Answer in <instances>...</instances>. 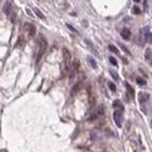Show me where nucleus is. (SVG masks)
<instances>
[{"label": "nucleus", "instance_id": "f257e3e1", "mask_svg": "<svg viewBox=\"0 0 152 152\" xmlns=\"http://www.w3.org/2000/svg\"><path fill=\"white\" fill-rule=\"evenodd\" d=\"M47 49V41L43 38V35H39L38 39V54H37V63L41 60V57L43 56L45 52Z\"/></svg>", "mask_w": 152, "mask_h": 152}, {"label": "nucleus", "instance_id": "f03ea898", "mask_svg": "<svg viewBox=\"0 0 152 152\" xmlns=\"http://www.w3.org/2000/svg\"><path fill=\"white\" fill-rule=\"evenodd\" d=\"M70 63H72V56L70 53L67 48L63 49V64H64V74L69 72L70 69Z\"/></svg>", "mask_w": 152, "mask_h": 152}, {"label": "nucleus", "instance_id": "7ed1b4c3", "mask_svg": "<svg viewBox=\"0 0 152 152\" xmlns=\"http://www.w3.org/2000/svg\"><path fill=\"white\" fill-rule=\"evenodd\" d=\"M114 119H115V123L117 124L118 128L122 126V122H123V110H116L114 113Z\"/></svg>", "mask_w": 152, "mask_h": 152}, {"label": "nucleus", "instance_id": "20e7f679", "mask_svg": "<svg viewBox=\"0 0 152 152\" xmlns=\"http://www.w3.org/2000/svg\"><path fill=\"white\" fill-rule=\"evenodd\" d=\"M23 29L27 32V34H28L29 38H33L34 37V34H35V27H34V25H32V23H25Z\"/></svg>", "mask_w": 152, "mask_h": 152}, {"label": "nucleus", "instance_id": "39448f33", "mask_svg": "<svg viewBox=\"0 0 152 152\" xmlns=\"http://www.w3.org/2000/svg\"><path fill=\"white\" fill-rule=\"evenodd\" d=\"M121 35H122V38L124 39V40H129V39L131 38V32L128 28H123L122 32H121Z\"/></svg>", "mask_w": 152, "mask_h": 152}, {"label": "nucleus", "instance_id": "423d86ee", "mask_svg": "<svg viewBox=\"0 0 152 152\" xmlns=\"http://www.w3.org/2000/svg\"><path fill=\"white\" fill-rule=\"evenodd\" d=\"M81 86H82V84H81V82H77V83H75V84H74V87L72 88L70 95H72V96H75L76 94H77V93H78V91L81 90Z\"/></svg>", "mask_w": 152, "mask_h": 152}, {"label": "nucleus", "instance_id": "0eeeda50", "mask_svg": "<svg viewBox=\"0 0 152 152\" xmlns=\"http://www.w3.org/2000/svg\"><path fill=\"white\" fill-rule=\"evenodd\" d=\"M11 8H12V4L10 2V1H7L6 4H5V6H4V13L5 14H11Z\"/></svg>", "mask_w": 152, "mask_h": 152}, {"label": "nucleus", "instance_id": "6e6552de", "mask_svg": "<svg viewBox=\"0 0 152 152\" xmlns=\"http://www.w3.org/2000/svg\"><path fill=\"white\" fill-rule=\"evenodd\" d=\"M148 98H149V94H146V93H139L138 99H139L140 103H144L145 101H148Z\"/></svg>", "mask_w": 152, "mask_h": 152}, {"label": "nucleus", "instance_id": "1a4fd4ad", "mask_svg": "<svg viewBox=\"0 0 152 152\" xmlns=\"http://www.w3.org/2000/svg\"><path fill=\"white\" fill-rule=\"evenodd\" d=\"M25 42H26V41H25V38H23L22 35H20L19 39H18V42H17V45H15V46L20 48V47H22V46L25 45Z\"/></svg>", "mask_w": 152, "mask_h": 152}, {"label": "nucleus", "instance_id": "9d476101", "mask_svg": "<svg viewBox=\"0 0 152 152\" xmlns=\"http://www.w3.org/2000/svg\"><path fill=\"white\" fill-rule=\"evenodd\" d=\"M114 107L117 109H119V110H124V107H123V104H122V102L121 101H115L114 102Z\"/></svg>", "mask_w": 152, "mask_h": 152}, {"label": "nucleus", "instance_id": "9b49d317", "mask_svg": "<svg viewBox=\"0 0 152 152\" xmlns=\"http://www.w3.org/2000/svg\"><path fill=\"white\" fill-rule=\"evenodd\" d=\"M136 82H137V84H139V86H145V84H146V81H145L144 78H142V77H137V78H136Z\"/></svg>", "mask_w": 152, "mask_h": 152}, {"label": "nucleus", "instance_id": "f8f14e48", "mask_svg": "<svg viewBox=\"0 0 152 152\" xmlns=\"http://www.w3.org/2000/svg\"><path fill=\"white\" fill-rule=\"evenodd\" d=\"M145 57L149 62H151V48H148L146 49V53H145Z\"/></svg>", "mask_w": 152, "mask_h": 152}, {"label": "nucleus", "instance_id": "ddd939ff", "mask_svg": "<svg viewBox=\"0 0 152 152\" xmlns=\"http://www.w3.org/2000/svg\"><path fill=\"white\" fill-rule=\"evenodd\" d=\"M78 64H80V63H78V60L75 58L74 62H73V70H74V72H77V70H78Z\"/></svg>", "mask_w": 152, "mask_h": 152}, {"label": "nucleus", "instance_id": "4468645a", "mask_svg": "<svg viewBox=\"0 0 152 152\" xmlns=\"http://www.w3.org/2000/svg\"><path fill=\"white\" fill-rule=\"evenodd\" d=\"M125 87H126V89L129 90V93L131 94V96H134V90H133V89H132V87H131V86H130V84H129L128 82L125 83Z\"/></svg>", "mask_w": 152, "mask_h": 152}, {"label": "nucleus", "instance_id": "2eb2a0df", "mask_svg": "<svg viewBox=\"0 0 152 152\" xmlns=\"http://www.w3.org/2000/svg\"><path fill=\"white\" fill-rule=\"evenodd\" d=\"M109 49H110L113 53H115V54H119V50H118V49L115 47L114 45H109Z\"/></svg>", "mask_w": 152, "mask_h": 152}, {"label": "nucleus", "instance_id": "dca6fc26", "mask_svg": "<svg viewBox=\"0 0 152 152\" xmlns=\"http://www.w3.org/2000/svg\"><path fill=\"white\" fill-rule=\"evenodd\" d=\"M108 86H109V88H110V90H111V91H116V86H115V83L114 82H111V81H109V82H108Z\"/></svg>", "mask_w": 152, "mask_h": 152}, {"label": "nucleus", "instance_id": "f3484780", "mask_svg": "<svg viewBox=\"0 0 152 152\" xmlns=\"http://www.w3.org/2000/svg\"><path fill=\"white\" fill-rule=\"evenodd\" d=\"M34 12H35V14L38 15L40 19H45V15H43V14L40 12V10H38V8H34Z\"/></svg>", "mask_w": 152, "mask_h": 152}, {"label": "nucleus", "instance_id": "a211bd4d", "mask_svg": "<svg viewBox=\"0 0 152 152\" xmlns=\"http://www.w3.org/2000/svg\"><path fill=\"white\" fill-rule=\"evenodd\" d=\"M89 63L91 64V67L94 68V69H96L97 68V64H96V61L93 58V57H89Z\"/></svg>", "mask_w": 152, "mask_h": 152}, {"label": "nucleus", "instance_id": "6ab92c4d", "mask_svg": "<svg viewBox=\"0 0 152 152\" xmlns=\"http://www.w3.org/2000/svg\"><path fill=\"white\" fill-rule=\"evenodd\" d=\"M119 47H121V48H122V49H123V50H124V52H125L126 54H129V55H131V53H130V50H129V49H128V48H126V47H125V46H124L123 43H119Z\"/></svg>", "mask_w": 152, "mask_h": 152}, {"label": "nucleus", "instance_id": "aec40b11", "mask_svg": "<svg viewBox=\"0 0 152 152\" xmlns=\"http://www.w3.org/2000/svg\"><path fill=\"white\" fill-rule=\"evenodd\" d=\"M67 27H68V28H69L72 32H74V33H78V32H77V29H76L75 27H73L70 23H67Z\"/></svg>", "mask_w": 152, "mask_h": 152}, {"label": "nucleus", "instance_id": "412c9836", "mask_svg": "<svg viewBox=\"0 0 152 152\" xmlns=\"http://www.w3.org/2000/svg\"><path fill=\"white\" fill-rule=\"evenodd\" d=\"M109 60H110V63L113 64V66H117L118 63H117V61H116V58L115 57H113V56H110L109 57Z\"/></svg>", "mask_w": 152, "mask_h": 152}, {"label": "nucleus", "instance_id": "4be33fe9", "mask_svg": "<svg viewBox=\"0 0 152 152\" xmlns=\"http://www.w3.org/2000/svg\"><path fill=\"white\" fill-rule=\"evenodd\" d=\"M110 74H111V76L114 77V78H115V80H116V81H118V80H119V76L117 75V74L115 73L114 70H110Z\"/></svg>", "mask_w": 152, "mask_h": 152}, {"label": "nucleus", "instance_id": "5701e85b", "mask_svg": "<svg viewBox=\"0 0 152 152\" xmlns=\"http://www.w3.org/2000/svg\"><path fill=\"white\" fill-rule=\"evenodd\" d=\"M132 12H133V14H139V13H140V10H139L137 6H134L132 8Z\"/></svg>", "mask_w": 152, "mask_h": 152}, {"label": "nucleus", "instance_id": "b1692460", "mask_svg": "<svg viewBox=\"0 0 152 152\" xmlns=\"http://www.w3.org/2000/svg\"><path fill=\"white\" fill-rule=\"evenodd\" d=\"M14 18H15V13H13V14H12V17H11V20H12V21H14Z\"/></svg>", "mask_w": 152, "mask_h": 152}, {"label": "nucleus", "instance_id": "393cba45", "mask_svg": "<svg viewBox=\"0 0 152 152\" xmlns=\"http://www.w3.org/2000/svg\"><path fill=\"white\" fill-rule=\"evenodd\" d=\"M134 1H137V2H138V1H140V0H134Z\"/></svg>", "mask_w": 152, "mask_h": 152}]
</instances>
